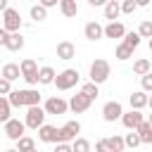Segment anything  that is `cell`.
<instances>
[{
	"label": "cell",
	"instance_id": "1",
	"mask_svg": "<svg viewBox=\"0 0 152 152\" xmlns=\"http://www.w3.org/2000/svg\"><path fill=\"white\" fill-rule=\"evenodd\" d=\"M109 74H112V66H109L107 59H95L90 64V83L100 86V83H104L109 78Z\"/></svg>",
	"mask_w": 152,
	"mask_h": 152
},
{
	"label": "cell",
	"instance_id": "2",
	"mask_svg": "<svg viewBox=\"0 0 152 152\" xmlns=\"http://www.w3.org/2000/svg\"><path fill=\"white\" fill-rule=\"evenodd\" d=\"M78 133H81V124H78V121H66L62 128H57V142H55V145H59V142L71 145V142L78 138Z\"/></svg>",
	"mask_w": 152,
	"mask_h": 152
},
{
	"label": "cell",
	"instance_id": "3",
	"mask_svg": "<svg viewBox=\"0 0 152 152\" xmlns=\"http://www.w3.org/2000/svg\"><path fill=\"white\" fill-rule=\"evenodd\" d=\"M78 71L76 69H64V71H59L57 74V78H55V83L52 86H57V90H69V88H74L76 83H78Z\"/></svg>",
	"mask_w": 152,
	"mask_h": 152
},
{
	"label": "cell",
	"instance_id": "4",
	"mask_svg": "<svg viewBox=\"0 0 152 152\" xmlns=\"http://www.w3.org/2000/svg\"><path fill=\"white\" fill-rule=\"evenodd\" d=\"M2 28H5L7 33H19V28H21V17H19V12H17L14 7H10V10L2 14Z\"/></svg>",
	"mask_w": 152,
	"mask_h": 152
},
{
	"label": "cell",
	"instance_id": "5",
	"mask_svg": "<svg viewBox=\"0 0 152 152\" xmlns=\"http://www.w3.org/2000/svg\"><path fill=\"white\" fill-rule=\"evenodd\" d=\"M43 121H45V109L38 104V107H28V112H26V119H24V124L28 126V128H33V131H38L40 126H43Z\"/></svg>",
	"mask_w": 152,
	"mask_h": 152
},
{
	"label": "cell",
	"instance_id": "6",
	"mask_svg": "<svg viewBox=\"0 0 152 152\" xmlns=\"http://www.w3.org/2000/svg\"><path fill=\"white\" fill-rule=\"evenodd\" d=\"M19 69H21V78H24L28 86H36V83H38V64H36L33 59H24V62L19 64Z\"/></svg>",
	"mask_w": 152,
	"mask_h": 152
},
{
	"label": "cell",
	"instance_id": "7",
	"mask_svg": "<svg viewBox=\"0 0 152 152\" xmlns=\"http://www.w3.org/2000/svg\"><path fill=\"white\" fill-rule=\"evenodd\" d=\"M124 116V107H121V102H116V100H109L104 107H102V119L104 121H119Z\"/></svg>",
	"mask_w": 152,
	"mask_h": 152
},
{
	"label": "cell",
	"instance_id": "8",
	"mask_svg": "<svg viewBox=\"0 0 152 152\" xmlns=\"http://www.w3.org/2000/svg\"><path fill=\"white\" fill-rule=\"evenodd\" d=\"M24 131H26V124L19 121V119H10V121L5 124V135H7L10 140H21V138H24Z\"/></svg>",
	"mask_w": 152,
	"mask_h": 152
},
{
	"label": "cell",
	"instance_id": "9",
	"mask_svg": "<svg viewBox=\"0 0 152 152\" xmlns=\"http://www.w3.org/2000/svg\"><path fill=\"white\" fill-rule=\"evenodd\" d=\"M45 114H52V116H59V114H66V109H69V102L66 100H62V97H50L48 102H45Z\"/></svg>",
	"mask_w": 152,
	"mask_h": 152
},
{
	"label": "cell",
	"instance_id": "10",
	"mask_svg": "<svg viewBox=\"0 0 152 152\" xmlns=\"http://www.w3.org/2000/svg\"><path fill=\"white\" fill-rule=\"evenodd\" d=\"M93 104V100L90 97H86L83 93H76L71 100H69V109L74 112V114H83V112H88V107Z\"/></svg>",
	"mask_w": 152,
	"mask_h": 152
},
{
	"label": "cell",
	"instance_id": "11",
	"mask_svg": "<svg viewBox=\"0 0 152 152\" xmlns=\"http://www.w3.org/2000/svg\"><path fill=\"white\" fill-rule=\"evenodd\" d=\"M142 121H145L142 112H135V109L124 112V116H121V124H124V128H128V131H138V126H140Z\"/></svg>",
	"mask_w": 152,
	"mask_h": 152
},
{
	"label": "cell",
	"instance_id": "12",
	"mask_svg": "<svg viewBox=\"0 0 152 152\" xmlns=\"http://www.w3.org/2000/svg\"><path fill=\"white\" fill-rule=\"evenodd\" d=\"M57 57H59V59H64V62L74 59V57H76V45H74V43H69V40L57 43Z\"/></svg>",
	"mask_w": 152,
	"mask_h": 152
},
{
	"label": "cell",
	"instance_id": "13",
	"mask_svg": "<svg viewBox=\"0 0 152 152\" xmlns=\"http://www.w3.org/2000/svg\"><path fill=\"white\" fill-rule=\"evenodd\" d=\"M83 33H86V38H88V40H100V38L104 36V26H102V24H97V21H88V24H86V28H83Z\"/></svg>",
	"mask_w": 152,
	"mask_h": 152
},
{
	"label": "cell",
	"instance_id": "14",
	"mask_svg": "<svg viewBox=\"0 0 152 152\" xmlns=\"http://www.w3.org/2000/svg\"><path fill=\"white\" fill-rule=\"evenodd\" d=\"M21 102H24V107H38L40 104V93L33 90V88H26V90H21Z\"/></svg>",
	"mask_w": 152,
	"mask_h": 152
},
{
	"label": "cell",
	"instance_id": "15",
	"mask_svg": "<svg viewBox=\"0 0 152 152\" xmlns=\"http://www.w3.org/2000/svg\"><path fill=\"white\" fill-rule=\"evenodd\" d=\"M104 36H107V38H124V36H126V28H124L121 21H109V24L104 26Z\"/></svg>",
	"mask_w": 152,
	"mask_h": 152
},
{
	"label": "cell",
	"instance_id": "16",
	"mask_svg": "<svg viewBox=\"0 0 152 152\" xmlns=\"http://www.w3.org/2000/svg\"><path fill=\"white\" fill-rule=\"evenodd\" d=\"M147 102H150V95L142 93V90H135L131 95V109H135V112H140L142 107H147Z\"/></svg>",
	"mask_w": 152,
	"mask_h": 152
},
{
	"label": "cell",
	"instance_id": "17",
	"mask_svg": "<svg viewBox=\"0 0 152 152\" xmlns=\"http://www.w3.org/2000/svg\"><path fill=\"white\" fill-rule=\"evenodd\" d=\"M38 140H43V142H57V128L43 124V126L38 128Z\"/></svg>",
	"mask_w": 152,
	"mask_h": 152
},
{
	"label": "cell",
	"instance_id": "18",
	"mask_svg": "<svg viewBox=\"0 0 152 152\" xmlns=\"http://www.w3.org/2000/svg\"><path fill=\"white\" fill-rule=\"evenodd\" d=\"M55 78H57V71L52 66H40L38 69V83L50 86V83H55Z\"/></svg>",
	"mask_w": 152,
	"mask_h": 152
},
{
	"label": "cell",
	"instance_id": "19",
	"mask_svg": "<svg viewBox=\"0 0 152 152\" xmlns=\"http://www.w3.org/2000/svg\"><path fill=\"white\" fill-rule=\"evenodd\" d=\"M19 76H21L19 64H12V62H10V64H5V66H2V78H5V81H10V83H12V81H17Z\"/></svg>",
	"mask_w": 152,
	"mask_h": 152
},
{
	"label": "cell",
	"instance_id": "20",
	"mask_svg": "<svg viewBox=\"0 0 152 152\" xmlns=\"http://www.w3.org/2000/svg\"><path fill=\"white\" fill-rule=\"evenodd\" d=\"M59 12H62L64 17H76V14H78L76 0H59Z\"/></svg>",
	"mask_w": 152,
	"mask_h": 152
},
{
	"label": "cell",
	"instance_id": "21",
	"mask_svg": "<svg viewBox=\"0 0 152 152\" xmlns=\"http://www.w3.org/2000/svg\"><path fill=\"white\" fill-rule=\"evenodd\" d=\"M138 138H140V142H145V145H152V126L147 124V121H142L140 126H138Z\"/></svg>",
	"mask_w": 152,
	"mask_h": 152
},
{
	"label": "cell",
	"instance_id": "22",
	"mask_svg": "<svg viewBox=\"0 0 152 152\" xmlns=\"http://www.w3.org/2000/svg\"><path fill=\"white\" fill-rule=\"evenodd\" d=\"M152 71V62L150 59H135V64H133V74H138L140 78L142 76H147Z\"/></svg>",
	"mask_w": 152,
	"mask_h": 152
},
{
	"label": "cell",
	"instance_id": "23",
	"mask_svg": "<svg viewBox=\"0 0 152 152\" xmlns=\"http://www.w3.org/2000/svg\"><path fill=\"white\" fill-rule=\"evenodd\" d=\"M119 14H121V5H119L116 0H109V2L104 5V19H112V21H114Z\"/></svg>",
	"mask_w": 152,
	"mask_h": 152
},
{
	"label": "cell",
	"instance_id": "24",
	"mask_svg": "<svg viewBox=\"0 0 152 152\" xmlns=\"http://www.w3.org/2000/svg\"><path fill=\"white\" fill-rule=\"evenodd\" d=\"M104 140H107V150L109 152H124V147H126L121 135H112V138H104Z\"/></svg>",
	"mask_w": 152,
	"mask_h": 152
},
{
	"label": "cell",
	"instance_id": "25",
	"mask_svg": "<svg viewBox=\"0 0 152 152\" xmlns=\"http://www.w3.org/2000/svg\"><path fill=\"white\" fill-rule=\"evenodd\" d=\"M21 48H24V36L21 33H12L10 40H7V50L10 52H19Z\"/></svg>",
	"mask_w": 152,
	"mask_h": 152
},
{
	"label": "cell",
	"instance_id": "26",
	"mask_svg": "<svg viewBox=\"0 0 152 152\" xmlns=\"http://www.w3.org/2000/svg\"><path fill=\"white\" fill-rule=\"evenodd\" d=\"M10 112H12V104H10V100L7 97H0V121L2 124H7L12 116H10Z\"/></svg>",
	"mask_w": 152,
	"mask_h": 152
},
{
	"label": "cell",
	"instance_id": "27",
	"mask_svg": "<svg viewBox=\"0 0 152 152\" xmlns=\"http://www.w3.org/2000/svg\"><path fill=\"white\" fill-rule=\"evenodd\" d=\"M31 19H33V21H45V19H48V10H45L40 2L33 5V7H31Z\"/></svg>",
	"mask_w": 152,
	"mask_h": 152
},
{
	"label": "cell",
	"instance_id": "28",
	"mask_svg": "<svg viewBox=\"0 0 152 152\" xmlns=\"http://www.w3.org/2000/svg\"><path fill=\"white\" fill-rule=\"evenodd\" d=\"M124 45H128L131 50H135V48L140 45V36H138V31H128V33L124 36Z\"/></svg>",
	"mask_w": 152,
	"mask_h": 152
},
{
	"label": "cell",
	"instance_id": "29",
	"mask_svg": "<svg viewBox=\"0 0 152 152\" xmlns=\"http://www.w3.org/2000/svg\"><path fill=\"white\" fill-rule=\"evenodd\" d=\"M114 57L124 62V59H128V57H133V50H131L128 45H124V43H119V45H116V50H114Z\"/></svg>",
	"mask_w": 152,
	"mask_h": 152
},
{
	"label": "cell",
	"instance_id": "30",
	"mask_svg": "<svg viewBox=\"0 0 152 152\" xmlns=\"http://www.w3.org/2000/svg\"><path fill=\"white\" fill-rule=\"evenodd\" d=\"M17 150H19V152H28V150H36V140H33V138H28V135H24L21 140H17Z\"/></svg>",
	"mask_w": 152,
	"mask_h": 152
},
{
	"label": "cell",
	"instance_id": "31",
	"mask_svg": "<svg viewBox=\"0 0 152 152\" xmlns=\"http://www.w3.org/2000/svg\"><path fill=\"white\" fill-rule=\"evenodd\" d=\"M138 36H140V38H150V40H152V19L140 21V26H138Z\"/></svg>",
	"mask_w": 152,
	"mask_h": 152
},
{
	"label": "cell",
	"instance_id": "32",
	"mask_svg": "<svg viewBox=\"0 0 152 152\" xmlns=\"http://www.w3.org/2000/svg\"><path fill=\"white\" fill-rule=\"evenodd\" d=\"M71 150H74V152H90V140H86V138H76V140L71 142Z\"/></svg>",
	"mask_w": 152,
	"mask_h": 152
},
{
	"label": "cell",
	"instance_id": "33",
	"mask_svg": "<svg viewBox=\"0 0 152 152\" xmlns=\"http://www.w3.org/2000/svg\"><path fill=\"white\" fill-rule=\"evenodd\" d=\"M81 93H83L86 97H90V100H95V97L100 95V88H97L95 83H83V88H81Z\"/></svg>",
	"mask_w": 152,
	"mask_h": 152
},
{
	"label": "cell",
	"instance_id": "34",
	"mask_svg": "<svg viewBox=\"0 0 152 152\" xmlns=\"http://www.w3.org/2000/svg\"><path fill=\"white\" fill-rule=\"evenodd\" d=\"M135 10H138V2H135V0H124V2H121V12H124V14H133Z\"/></svg>",
	"mask_w": 152,
	"mask_h": 152
},
{
	"label": "cell",
	"instance_id": "35",
	"mask_svg": "<svg viewBox=\"0 0 152 152\" xmlns=\"http://www.w3.org/2000/svg\"><path fill=\"white\" fill-rule=\"evenodd\" d=\"M124 142H126V147H138V145H140V138H138V133L133 131V133H126Z\"/></svg>",
	"mask_w": 152,
	"mask_h": 152
},
{
	"label": "cell",
	"instance_id": "36",
	"mask_svg": "<svg viewBox=\"0 0 152 152\" xmlns=\"http://www.w3.org/2000/svg\"><path fill=\"white\" fill-rule=\"evenodd\" d=\"M10 93H12V83L5 81V78H0V97H5V95H10Z\"/></svg>",
	"mask_w": 152,
	"mask_h": 152
},
{
	"label": "cell",
	"instance_id": "37",
	"mask_svg": "<svg viewBox=\"0 0 152 152\" xmlns=\"http://www.w3.org/2000/svg\"><path fill=\"white\" fill-rule=\"evenodd\" d=\"M140 83H142V93H152V74L142 76V78H140Z\"/></svg>",
	"mask_w": 152,
	"mask_h": 152
},
{
	"label": "cell",
	"instance_id": "38",
	"mask_svg": "<svg viewBox=\"0 0 152 152\" xmlns=\"http://www.w3.org/2000/svg\"><path fill=\"white\" fill-rule=\"evenodd\" d=\"M95 152H109V150H107V140H104V138H100V140L95 142Z\"/></svg>",
	"mask_w": 152,
	"mask_h": 152
},
{
	"label": "cell",
	"instance_id": "39",
	"mask_svg": "<svg viewBox=\"0 0 152 152\" xmlns=\"http://www.w3.org/2000/svg\"><path fill=\"white\" fill-rule=\"evenodd\" d=\"M52 152H74V150H71V145L59 142V145H55V150H52Z\"/></svg>",
	"mask_w": 152,
	"mask_h": 152
},
{
	"label": "cell",
	"instance_id": "40",
	"mask_svg": "<svg viewBox=\"0 0 152 152\" xmlns=\"http://www.w3.org/2000/svg\"><path fill=\"white\" fill-rule=\"evenodd\" d=\"M10 36H12V33H7L5 28H0V45H5V48H7V40H10Z\"/></svg>",
	"mask_w": 152,
	"mask_h": 152
},
{
	"label": "cell",
	"instance_id": "41",
	"mask_svg": "<svg viewBox=\"0 0 152 152\" xmlns=\"http://www.w3.org/2000/svg\"><path fill=\"white\" fill-rule=\"evenodd\" d=\"M40 5H43L45 10H50V7H55V5H57V0H40Z\"/></svg>",
	"mask_w": 152,
	"mask_h": 152
},
{
	"label": "cell",
	"instance_id": "42",
	"mask_svg": "<svg viewBox=\"0 0 152 152\" xmlns=\"http://www.w3.org/2000/svg\"><path fill=\"white\" fill-rule=\"evenodd\" d=\"M7 10H10V5H7V0H0V12H2V14H5V12H7Z\"/></svg>",
	"mask_w": 152,
	"mask_h": 152
},
{
	"label": "cell",
	"instance_id": "43",
	"mask_svg": "<svg viewBox=\"0 0 152 152\" xmlns=\"http://www.w3.org/2000/svg\"><path fill=\"white\" fill-rule=\"evenodd\" d=\"M145 121H147V124H150V126H152V112H150V116H147V119H145Z\"/></svg>",
	"mask_w": 152,
	"mask_h": 152
},
{
	"label": "cell",
	"instance_id": "44",
	"mask_svg": "<svg viewBox=\"0 0 152 152\" xmlns=\"http://www.w3.org/2000/svg\"><path fill=\"white\" fill-rule=\"evenodd\" d=\"M147 107H150V109H152V95H150V102H147Z\"/></svg>",
	"mask_w": 152,
	"mask_h": 152
},
{
	"label": "cell",
	"instance_id": "45",
	"mask_svg": "<svg viewBox=\"0 0 152 152\" xmlns=\"http://www.w3.org/2000/svg\"><path fill=\"white\" fill-rule=\"evenodd\" d=\"M5 152H19V150H17V147H14V150H5Z\"/></svg>",
	"mask_w": 152,
	"mask_h": 152
},
{
	"label": "cell",
	"instance_id": "46",
	"mask_svg": "<svg viewBox=\"0 0 152 152\" xmlns=\"http://www.w3.org/2000/svg\"><path fill=\"white\" fill-rule=\"evenodd\" d=\"M150 52H152V40H150Z\"/></svg>",
	"mask_w": 152,
	"mask_h": 152
},
{
	"label": "cell",
	"instance_id": "47",
	"mask_svg": "<svg viewBox=\"0 0 152 152\" xmlns=\"http://www.w3.org/2000/svg\"><path fill=\"white\" fill-rule=\"evenodd\" d=\"M28 152H38V150H28Z\"/></svg>",
	"mask_w": 152,
	"mask_h": 152
},
{
	"label": "cell",
	"instance_id": "48",
	"mask_svg": "<svg viewBox=\"0 0 152 152\" xmlns=\"http://www.w3.org/2000/svg\"><path fill=\"white\" fill-rule=\"evenodd\" d=\"M0 76H2V69H0Z\"/></svg>",
	"mask_w": 152,
	"mask_h": 152
},
{
	"label": "cell",
	"instance_id": "49",
	"mask_svg": "<svg viewBox=\"0 0 152 152\" xmlns=\"http://www.w3.org/2000/svg\"><path fill=\"white\" fill-rule=\"evenodd\" d=\"M150 74H152V71H150Z\"/></svg>",
	"mask_w": 152,
	"mask_h": 152
}]
</instances>
